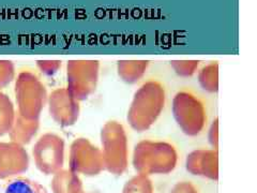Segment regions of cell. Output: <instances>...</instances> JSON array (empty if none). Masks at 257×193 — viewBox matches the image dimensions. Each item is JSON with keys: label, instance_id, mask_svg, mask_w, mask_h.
Instances as JSON below:
<instances>
[{"label": "cell", "instance_id": "obj_1", "mask_svg": "<svg viewBox=\"0 0 257 193\" xmlns=\"http://www.w3.org/2000/svg\"><path fill=\"white\" fill-rule=\"evenodd\" d=\"M0 193H50L38 181L26 177H16L0 186Z\"/></svg>", "mask_w": 257, "mask_h": 193}]
</instances>
